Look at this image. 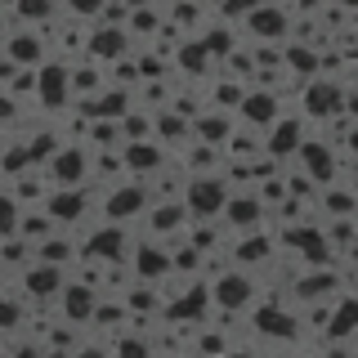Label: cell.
<instances>
[{
    "label": "cell",
    "instance_id": "9a60e30c",
    "mask_svg": "<svg viewBox=\"0 0 358 358\" xmlns=\"http://www.w3.org/2000/svg\"><path fill=\"white\" fill-rule=\"evenodd\" d=\"M59 305H63V322H90L94 309H99V300H94V291H90L85 282H67Z\"/></svg>",
    "mask_w": 358,
    "mask_h": 358
},
{
    "label": "cell",
    "instance_id": "d4e9b609",
    "mask_svg": "<svg viewBox=\"0 0 358 358\" xmlns=\"http://www.w3.org/2000/svg\"><path fill=\"white\" fill-rule=\"evenodd\" d=\"M255 331L260 336H296V318L282 309H255Z\"/></svg>",
    "mask_w": 358,
    "mask_h": 358
},
{
    "label": "cell",
    "instance_id": "ab89813d",
    "mask_svg": "<svg viewBox=\"0 0 358 358\" xmlns=\"http://www.w3.org/2000/svg\"><path fill=\"white\" fill-rule=\"evenodd\" d=\"M72 358H108V350L103 345H85V350H76Z\"/></svg>",
    "mask_w": 358,
    "mask_h": 358
},
{
    "label": "cell",
    "instance_id": "836d02e7",
    "mask_svg": "<svg viewBox=\"0 0 358 358\" xmlns=\"http://www.w3.org/2000/svg\"><path fill=\"white\" fill-rule=\"evenodd\" d=\"M336 287V273H309L305 282H300V300H318L322 291Z\"/></svg>",
    "mask_w": 358,
    "mask_h": 358
},
{
    "label": "cell",
    "instance_id": "4dcf8cb0",
    "mask_svg": "<svg viewBox=\"0 0 358 358\" xmlns=\"http://www.w3.org/2000/svg\"><path fill=\"white\" fill-rule=\"evenodd\" d=\"M143 31V36H162V9H130V22H126V36Z\"/></svg>",
    "mask_w": 358,
    "mask_h": 358
},
{
    "label": "cell",
    "instance_id": "5b68a950",
    "mask_svg": "<svg viewBox=\"0 0 358 358\" xmlns=\"http://www.w3.org/2000/svg\"><path fill=\"white\" fill-rule=\"evenodd\" d=\"M45 175H50L54 188H85V179H90V152L81 148V143L59 148V152H54V162L45 166Z\"/></svg>",
    "mask_w": 358,
    "mask_h": 358
},
{
    "label": "cell",
    "instance_id": "1f68e13d",
    "mask_svg": "<svg viewBox=\"0 0 358 358\" xmlns=\"http://www.w3.org/2000/svg\"><path fill=\"white\" fill-rule=\"evenodd\" d=\"M18 220H22V206L9 193H0V242L18 238Z\"/></svg>",
    "mask_w": 358,
    "mask_h": 358
},
{
    "label": "cell",
    "instance_id": "9c48e42d",
    "mask_svg": "<svg viewBox=\"0 0 358 358\" xmlns=\"http://www.w3.org/2000/svg\"><path fill=\"white\" fill-rule=\"evenodd\" d=\"M126 45L130 36L121 27H90V41H85V54H90V63H121V54H126Z\"/></svg>",
    "mask_w": 358,
    "mask_h": 358
},
{
    "label": "cell",
    "instance_id": "ee69618b",
    "mask_svg": "<svg viewBox=\"0 0 358 358\" xmlns=\"http://www.w3.org/2000/svg\"><path fill=\"white\" fill-rule=\"evenodd\" d=\"M5 358H36V350H14V354H5Z\"/></svg>",
    "mask_w": 358,
    "mask_h": 358
},
{
    "label": "cell",
    "instance_id": "6da1fadb",
    "mask_svg": "<svg viewBox=\"0 0 358 358\" xmlns=\"http://www.w3.org/2000/svg\"><path fill=\"white\" fill-rule=\"evenodd\" d=\"M224 206H229V188H224V179L215 171L188 179V188H184L188 220H215V215H224Z\"/></svg>",
    "mask_w": 358,
    "mask_h": 358
},
{
    "label": "cell",
    "instance_id": "f35d334b",
    "mask_svg": "<svg viewBox=\"0 0 358 358\" xmlns=\"http://www.w3.org/2000/svg\"><path fill=\"white\" fill-rule=\"evenodd\" d=\"M18 117V103L9 99V90H0V121H14Z\"/></svg>",
    "mask_w": 358,
    "mask_h": 358
},
{
    "label": "cell",
    "instance_id": "d590c367",
    "mask_svg": "<svg viewBox=\"0 0 358 358\" xmlns=\"http://www.w3.org/2000/svg\"><path fill=\"white\" fill-rule=\"evenodd\" d=\"M117 358H152V350L139 336H126V341H117Z\"/></svg>",
    "mask_w": 358,
    "mask_h": 358
},
{
    "label": "cell",
    "instance_id": "60d3db41",
    "mask_svg": "<svg viewBox=\"0 0 358 358\" xmlns=\"http://www.w3.org/2000/svg\"><path fill=\"white\" fill-rule=\"evenodd\" d=\"M36 358H72V350H54V345H50V350H41Z\"/></svg>",
    "mask_w": 358,
    "mask_h": 358
},
{
    "label": "cell",
    "instance_id": "30bf717a",
    "mask_svg": "<svg viewBox=\"0 0 358 358\" xmlns=\"http://www.w3.org/2000/svg\"><path fill=\"white\" fill-rule=\"evenodd\" d=\"M85 210H90L85 188H54V193L45 197V215H50L54 224H76Z\"/></svg>",
    "mask_w": 358,
    "mask_h": 358
},
{
    "label": "cell",
    "instance_id": "4316f807",
    "mask_svg": "<svg viewBox=\"0 0 358 358\" xmlns=\"http://www.w3.org/2000/svg\"><path fill=\"white\" fill-rule=\"evenodd\" d=\"M206 300H210V287H197V282H188L184 287V300H175V318H201V309H206Z\"/></svg>",
    "mask_w": 358,
    "mask_h": 358
},
{
    "label": "cell",
    "instance_id": "f6af8a7d",
    "mask_svg": "<svg viewBox=\"0 0 358 358\" xmlns=\"http://www.w3.org/2000/svg\"><path fill=\"white\" fill-rule=\"evenodd\" d=\"M350 148H354V152H358V130H354V134H350Z\"/></svg>",
    "mask_w": 358,
    "mask_h": 358
},
{
    "label": "cell",
    "instance_id": "bcb514c9",
    "mask_svg": "<svg viewBox=\"0 0 358 358\" xmlns=\"http://www.w3.org/2000/svg\"><path fill=\"white\" fill-rule=\"evenodd\" d=\"M162 358H179V354H162Z\"/></svg>",
    "mask_w": 358,
    "mask_h": 358
},
{
    "label": "cell",
    "instance_id": "74e56055",
    "mask_svg": "<svg viewBox=\"0 0 358 358\" xmlns=\"http://www.w3.org/2000/svg\"><path fill=\"white\" fill-rule=\"evenodd\" d=\"M171 18L179 22V27H184V22H197V18H201V9H193V5H175V9H171Z\"/></svg>",
    "mask_w": 358,
    "mask_h": 358
},
{
    "label": "cell",
    "instance_id": "f546056e",
    "mask_svg": "<svg viewBox=\"0 0 358 358\" xmlns=\"http://www.w3.org/2000/svg\"><path fill=\"white\" fill-rule=\"evenodd\" d=\"M336 341H345V336L358 331V300H345L341 309H331V327H327Z\"/></svg>",
    "mask_w": 358,
    "mask_h": 358
},
{
    "label": "cell",
    "instance_id": "277c9868",
    "mask_svg": "<svg viewBox=\"0 0 358 358\" xmlns=\"http://www.w3.org/2000/svg\"><path fill=\"white\" fill-rule=\"evenodd\" d=\"M210 300L224 309V313H238L255 300V278L246 268H224V273L210 282Z\"/></svg>",
    "mask_w": 358,
    "mask_h": 358
},
{
    "label": "cell",
    "instance_id": "e0dca14e",
    "mask_svg": "<svg viewBox=\"0 0 358 358\" xmlns=\"http://www.w3.org/2000/svg\"><path fill=\"white\" fill-rule=\"evenodd\" d=\"M300 162L309 166V175L318 179V184H327V188H331V179H336V157H331L327 143H313V139H305V148H300Z\"/></svg>",
    "mask_w": 358,
    "mask_h": 358
},
{
    "label": "cell",
    "instance_id": "e575fe53",
    "mask_svg": "<svg viewBox=\"0 0 358 358\" xmlns=\"http://www.w3.org/2000/svg\"><path fill=\"white\" fill-rule=\"evenodd\" d=\"M22 322V305L14 296H0V331H14Z\"/></svg>",
    "mask_w": 358,
    "mask_h": 358
},
{
    "label": "cell",
    "instance_id": "484cf974",
    "mask_svg": "<svg viewBox=\"0 0 358 358\" xmlns=\"http://www.w3.org/2000/svg\"><path fill=\"white\" fill-rule=\"evenodd\" d=\"M45 188H50V175H45V171H22L9 197H14L18 206H22V201H41V197H45Z\"/></svg>",
    "mask_w": 358,
    "mask_h": 358
},
{
    "label": "cell",
    "instance_id": "8fae6325",
    "mask_svg": "<svg viewBox=\"0 0 358 358\" xmlns=\"http://www.w3.org/2000/svg\"><path fill=\"white\" fill-rule=\"evenodd\" d=\"M22 287H27V296H36V300H50V296H63V268H54V264H27L22 268Z\"/></svg>",
    "mask_w": 358,
    "mask_h": 358
},
{
    "label": "cell",
    "instance_id": "44dd1931",
    "mask_svg": "<svg viewBox=\"0 0 358 358\" xmlns=\"http://www.w3.org/2000/svg\"><path fill=\"white\" fill-rule=\"evenodd\" d=\"M193 130H197V139L206 143V148H215V143H229V139H233V121L224 117V112H201Z\"/></svg>",
    "mask_w": 358,
    "mask_h": 358
},
{
    "label": "cell",
    "instance_id": "8d00e7d4",
    "mask_svg": "<svg viewBox=\"0 0 358 358\" xmlns=\"http://www.w3.org/2000/svg\"><path fill=\"white\" fill-rule=\"evenodd\" d=\"M50 14H54V5H45V0H22L18 5V18H27V22H41Z\"/></svg>",
    "mask_w": 358,
    "mask_h": 358
},
{
    "label": "cell",
    "instance_id": "ac0fdd59",
    "mask_svg": "<svg viewBox=\"0 0 358 358\" xmlns=\"http://www.w3.org/2000/svg\"><path fill=\"white\" fill-rule=\"evenodd\" d=\"M134 273L139 278H148V282H157V278H166L171 273V255L162 251V246H134Z\"/></svg>",
    "mask_w": 358,
    "mask_h": 358
},
{
    "label": "cell",
    "instance_id": "2e32d148",
    "mask_svg": "<svg viewBox=\"0 0 358 358\" xmlns=\"http://www.w3.org/2000/svg\"><path fill=\"white\" fill-rule=\"evenodd\" d=\"M260 215H264L260 197H229V206H224V220L242 233H260Z\"/></svg>",
    "mask_w": 358,
    "mask_h": 358
},
{
    "label": "cell",
    "instance_id": "603a6c76",
    "mask_svg": "<svg viewBox=\"0 0 358 358\" xmlns=\"http://www.w3.org/2000/svg\"><path fill=\"white\" fill-rule=\"evenodd\" d=\"M206 63H210V54H206V45H201L197 36L179 41V50H175V67H184V76H201V72H206Z\"/></svg>",
    "mask_w": 358,
    "mask_h": 358
},
{
    "label": "cell",
    "instance_id": "ffe728a7",
    "mask_svg": "<svg viewBox=\"0 0 358 358\" xmlns=\"http://www.w3.org/2000/svg\"><path fill=\"white\" fill-rule=\"evenodd\" d=\"M188 224V210H184V201H162V206H152L148 210V233H175V229H184Z\"/></svg>",
    "mask_w": 358,
    "mask_h": 358
},
{
    "label": "cell",
    "instance_id": "7bdbcfd3",
    "mask_svg": "<svg viewBox=\"0 0 358 358\" xmlns=\"http://www.w3.org/2000/svg\"><path fill=\"white\" fill-rule=\"evenodd\" d=\"M9 41V18H5V9H0V45Z\"/></svg>",
    "mask_w": 358,
    "mask_h": 358
},
{
    "label": "cell",
    "instance_id": "d6986e66",
    "mask_svg": "<svg viewBox=\"0 0 358 358\" xmlns=\"http://www.w3.org/2000/svg\"><path fill=\"white\" fill-rule=\"evenodd\" d=\"M108 90V76H103V67L99 63H81V67H72V99L81 94L85 103L90 99H99Z\"/></svg>",
    "mask_w": 358,
    "mask_h": 358
},
{
    "label": "cell",
    "instance_id": "f1b7e54d",
    "mask_svg": "<svg viewBox=\"0 0 358 358\" xmlns=\"http://www.w3.org/2000/svg\"><path fill=\"white\" fill-rule=\"evenodd\" d=\"M157 112H162V117H157V134H152V139L157 143H179L188 134V121L179 117V112H171V108H157Z\"/></svg>",
    "mask_w": 358,
    "mask_h": 358
},
{
    "label": "cell",
    "instance_id": "3957f363",
    "mask_svg": "<svg viewBox=\"0 0 358 358\" xmlns=\"http://www.w3.org/2000/svg\"><path fill=\"white\" fill-rule=\"evenodd\" d=\"M148 197L152 193H148V184H143V179H121V184L103 197V220L108 224H126L134 215H143Z\"/></svg>",
    "mask_w": 358,
    "mask_h": 358
},
{
    "label": "cell",
    "instance_id": "cb8c5ba5",
    "mask_svg": "<svg viewBox=\"0 0 358 358\" xmlns=\"http://www.w3.org/2000/svg\"><path fill=\"white\" fill-rule=\"evenodd\" d=\"M121 246H126V238H121V229H103V233H94V238L85 242V251L94 255V260H103V264H108V260H121V255H126Z\"/></svg>",
    "mask_w": 358,
    "mask_h": 358
},
{
    "label": "cell",
    "instance_id": "7c38bea8",
    "mask_svg": "<svg viewBox=\"0 0 358 358\" xmlns=\"http://www.w3.org/2000/svg\"><path fill=\"white\" fill-rule=\"evenodd\" d=\"M300 148H305V126H300L296 117H278L273 126H268L264 152L268 157H282V152H300Z\"/></svg>",
    "mask_w": 358,
    "mask_h": 358
},
{
    "label": "cell",
    "instance_id": "ba28073f",
    "mask_svg": "<svg viewBox=\"0 0 358 358\" xmlns=\"http://www.w3.org/2000/svg\"><path fill=\"white\" fill-rule=\"evenodd\" d=\"M238 112H242V121H246L251 130H268L278 117H282V99L268 94L264 85H255V90H246V99H242Z\"/></svg>",
    "mask_w": 358,
    "mask_h": 358
},
{
    "label": "cell",
    "instance_id": "d6a6232c",
    "mask_svg": "<svg viewBox=\"0 0 358 358\" xmlns=\"http://www.w3.org/2000/svg\"><path fill=\"white\" fill-rule=\"evenodd\" d=\"M264 255H268V238H264V233H246L242 246H238V268L242 264H260Z\"/></svg>",
    "mask_w": 358,
    "mask_h": 358
},
{
    "label": "cell",
    "instance_id": "52a82bcc",
    "mask_svg": "<svg viewBox=\"0 0 358 358\" xmlns=\"http://www.w3.org/2000/svg\"><path fill=\"white\" fill-rule=\"evenodd\" d=\"M5 59L18 63L22 72H41L45 67V36L31 31V27H14L9 41H5Z\"/></svg>",
    "mask_w": 358,
    "mask_h": 358
},
{
    "label": "cell",
    "instance_id": "7a4b0ae2",
    "mask_svg": "<svg viewBox=\"0 0 358 358\" xmlns=\"http://www.w3.org/2000/svg\"><path fill=\"white\" fill-rule=\"evenodd\" d=\"M242 31L251 41H264V45H278L291 36V14L282 5H251L242 18Z\"/></svg>",
    "mask_w": 358,
    "mask_h": 358
},
{
    "label": "cell",
    "instance_id": "83f0119b",
    "mask_svg": "<svg viewBox=\"0 0 358 358\" xmlns=\"http://www.w3.org/2000/svg\"><path fill=\"white\" fill-rule=\"evenodd\" d=\"M36 260H41V264L63 268L67 260H76V246H72V238H50V242H41V246H36Z\"/></svg>",
    "mask_w": 358,
    "mask_h": 358
},
{
    "label": "cell",
    "instance_id": "5bb4252c",
    "mask_svg": "<svg viewBox=\"0 0 358 358\" xmlns=\"http://www.w3.org/2000/svg\"><path fill=\"white\" fill-rule=\"evenodd\" d=\"M121 162H126V175L130 179H148L152 171H162V162H166V152L157 148V139L152 143H126V148H121Z\"/></svg>",
    "mask_w": 358,
    "mask_h": 358
},
{
    "label": "cell",
    "instance_id": "4fadbf2b",
    "mask_svg": "<svg viewBox=\"0 0 358 358\" xmlns=\"http://www.w3.org/2000/svg\"><path fill=\"white\" fill-rule=\"evenodd\" d=\"M341 108H345V94H341V85H336V81H309L305 112H309L313 121H318V117H336Z\"/></svg>",
    "mask_w": 358,
    "mask_h": 358
},
{
    "label": "cell",
    "instance_id": "b9f144b4",
    "mask_svg": "<svg viewBox=\"0 0 358 358\" xmlns=\"http://www.w3.org/2000/svg\"><path fill=\"white\" fill-rule=\"evenodd\" d=\"M345 112H350V117L358 121V94H345Z\"/></svg>",
    "mask_w": 358,
    "mask_h": 358
},
{
    "label": "cell",
    "instance_id": "8992f818",
    "mask_svg": "<svg viewBox=\"0 0 358 358\" xmlns=\"http://www.w3.org/2000/svg\"><path fill=\"white\" fill-rule=\"evenodd\" d=\"M36 99H41L45 112H59L67 99H72V67H67L63 59L45 63L36 72Z\"/></svg>",
    "mask_w": 358,
    "mask_h": 358
},
{
    "label": "cell",
    "instance_id": "7402d4cb",
    "mask_svg": "<svg viewBox=\"0 0 358 358\" xmlns=\"http://www.w3.org/2000/svg\"><path fill=\"white\" fill-rule=\"evenodd\" d=\"M282 67L287 72H296V76H313L322 67V59L309 50L305 41H287V50H282Z\"/></svg>",
    "mask_w": 358,
    "mask_h": 358
}]
</instances>
